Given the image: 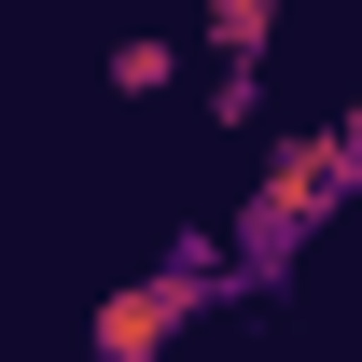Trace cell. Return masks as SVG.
<instances>
[{
	"label": "cell",
	"instance_id": "6da1fadb",
	"mask_svg": "<svg viewBox=\"0 0 362 362\" xmlns=\"http://www.w3.org/2000/svg\"><path fill=\"white\" fill-rule=\"evenodd\" d=\"M349 181H362V126H293L265 153V181H251V209H237V237H223V293L237 307L307 265V237L349 209Z\"/></svg>",
	"mask_w": 362,
	"mask_h": 362
},
{
	"label": "cell",
	"instance_id": "7a4b0ae2",
	"mask_svg": "<svg viewBox=\"0 0 362 362\" xmlns=\"http://www.w3.org/2000/svg\"><path fill=\"white\" fill-rule=\"evenodd\" d=\"M195 307H237V293H223V237H168V251H153L126 293H98L84 362H153V349H168Z\"/></svg>",
	"mask_w": 362,
	"mask_h": 362
},
{
	"label": "cell",
	"instance_id": "3957f363",
	"mask_svg": "<svg viewBox=\"0 0 362 362\" xmlns=\"http://www.w3.org/2000/svg\"><path fill=\"white\" fill-rule=\"evenodd\" d=\"M209 126H223V139H251V126H265V56H223V84H209Z\"/></svg>",
	"mask_w": 362,
	"mask_h": 362
},
{
	"label": "cell",
	"instance_id": "277c9868",
	"mask_svg": "<svg viewBox=\"0 0 362 362\" xmlns=\"http://www.w3.org/2000/svg\"><path fill=\"white\" fill-rule=\"evenodd\" d=\"M168 84H181V42H153V28L112 42V98H168Z\"/></svg>",
	"mask_w": 362,
	"mask_h": 362
},
{
	"label": "cell",
	"instance_id": "5b68a950",
	"mask_svg": "<svg viewBox=\"0 0 362 362\" xmlns=\"http://www.w3.org/2000/svg\"><path fill=\"white\" fill-rule=\"evenodd\" d=\"M279 42V0H209V56H265Z\"/></svg>",
	"mask_w": 362,
	"mask_h": 362
}]
</instances>
